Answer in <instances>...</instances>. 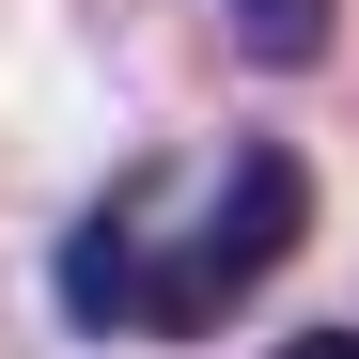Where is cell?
I'll list each match as a JSON object with an SVG mask.
<instances>
[{
	"label": "cell",
	"mask_w": 359,
	"mask_h": 359,
	"mask_svg": "<svg viewBox=\"0 0 359 359\" xmlns=\"http://www.w3.org/2000/svg\"><path fill=\"white\" fill-rule=\"evenodd\" d=\"M281 359H359V328H297V344H281Z\"/></svg>",
	"instance_id": "obj_3"
},
{
	"label": "cell",
	"mask_w": 359,
	"mask_h": 359,
	"mask_svg": "<svg viewBox=\"0 0 359 359\" xmlns=\"http://www.w3.org/2000/svg\"><path fill=\"white\" fill-rule=\"evenodd\" d=\"M219 32H234V63L313 79V63H328V32H344V0H219Z\"/></svg>",
	"instance_id": "obj_2"
},
{
	"label": "cell",
	"mask_w": 359,
	"mask_h": 359,
	"mask_svg": "<svg viewBox=\"0 0 359 359\" xmlns=\"http://www.w3.org/2000/svg\"><path fill=\"white\" fill-rule=\"evenodd\" d=\"M297 234H313V156L297 141L141 156V172H109V203L63 234V328L203 344V328H234L250 281L297 266Z\"/></svg>",
	"instance_id": "obj_1"
}]
</instances>
